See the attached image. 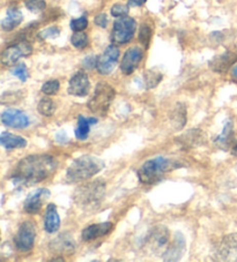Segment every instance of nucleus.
<instances>
[{"label":"nucleus","mask_w":237,"mask_h":262,"mask_svg":"<svg viewBox=\"0 0 237 262\" xmlns=\"http://www.w3.org/2000/svg\"><path fill=\"white\" fill-rule=\"evenodd\" d=\"M152 35H153V30L150 28V26H148L147 24L141 25L139 29V42L143 44V47L145 49H148Z\"/></svg>","instance_id":"c756f323"},{"label":"nucleus","mask_w":237,"mask_h":262,"mask_svg":"<svg viewBox=\"0 0 237 262\" xmlns=\"http://www.w3.org/2000/svg\"><path fill=\"white\" fill-rule=\"evenodd\" d=\"M106 183L103 180H94V182L80 185L73 194V200L83 209L94 210L101 205L106 196Z\"/></svg>","instance_id":"7ed1b4c3"},{"label":"nucleus","mask_w":237,"mask_h":262,"mask_svg":"<svg viewBox=\"0 0 237 262\" xmlns=\"http://www.w3.org/2000/svg\"><path fill=\"white\" fill-rule=\"evenodd\" d=\"M61 227V217H59L57 207L53 203L47 206V211L44 216V230L48 233H54Z\"/></svg>","instance_id":"412c9836"},{"label":"nucleus","mask_w":237,"mask_h":262,"mask_svg":"<svg viewBox=\"0 0 237 262\" xmlns=\"http://www.w3.org/2000/svg\"><path fill=\"white\" fill-rule=\"evenodd\" d=\"M37 110L40 114L44 117H51L54 114V111H56V104L53 103L51 98L44 97L40 101Z\"/></svg>","instance_id":"bb28decb"},{"label":"nucleus","mask_w":237,"mask_h":262,"mask_svg":"<svg viewBox=\"0 0 237 262\" xmlns=\"http://www.w3.org/2000/svg\"><path fill=\"white\" fill-rule=\"evenodd\" d=\"M90 90V82L88 75L84 71H79L72 76L70 82H68L67 92L72 96L85 97L87 96Z\"/></svg>","instance_id":"4468645a"},{"label":"nucleus","mask_w":237,"mask_h":262,"mask_svg":"<svg viewBox=\"0 0 237 262\" xmlns=\"http://www.w3.org/2000/svg\"><path fill=\"white\" fill-rule=\"evenodd\" d=\"M12 74L16 76V78H19L22 82H25L28 79L29 73H28V70H27V66L25 64H19L16 65L14 69L12 70Z\"/></svg>","instance_id":"f704fd0d"},{"label":"nucleus","mask_w":237,"mask_h":262,"mask_svg":"<svg viewBox=\"0 0 237 262\" xmlns=\"http://www.w3.org/2000/svg\"><path fill=\"white\" fill-rule=\"evenodd\" d=\"M214 143L216 144L219 148L223 149V150H228V149L234 148L236 146V140L234 138V128H232V120L228 119L225 126H223L222 132L214 138Z\"/></svg>","instance_id":"aec40b11"},{"label":"nucleus","mask_w":237,"mask_h":262,"mask_svg":"<svg viewBox=\"0 0 237 262\" xmlns=\"http://www.w3.org/2000/svg\"><path fill=\"white\" fill-rule=\"evenodd\" d=\"M97 58L96 56H88L86 57L84 61H83V65L85 69L87 70H93V69H96V65H97Z\"/></svg>","instance_id":"e433bc0d"},{"label":"nucleus","mask_w":237,"mask_h":262,"mask_svg":"<svg viewBox=\"0 0 237 262\" xmlns=\"http://www.w3.org/2000/svg\"><path fill=\"white\" fill-rule=\"evenodd\" d=\"M144 58V51L139 47H132L126 50L121 61V71L125 75H131L138 69Z\"/></svg>","instance_id":"ddd939ff"},{"label":"nucleus","mask_w":237,"mask_h":262,"mask_svg":"<svg viewBox=\"0 0 237 262\" xmlns=\"http://www.w3.org/2000/svg\"><path fill=\"white\" fill-rule=\"evenodd\" d=\"M33 53V47L27 40H20L19 43L11 45L4 50L2 55V62L4 66H13L19 61L21 58L29 57Z\"/></svg>","instance_id":"6e6552de"},{"label":"nucleus","mask_w":237,"mask_h":262,"mask_svg":"<svg viewBox=\"0 0 237 262\" xmlns=\"http://www.w3.org/2000/svg\"><path fill=\"white\" fill-rule=\"evenodd\" d=\"M50 252L57 256L72 255L75 252V242L73 241L71 234L62 233L50 243Z\"/></svg>","instance_id":"f8f14e48"},{"label":"nucleus","mask_w":237,"mask_h":262,"mask_svg":"<svg viewBox=\"0 0 237 262\" xmlns=\"http://www.w3.org/2000/svg\"><path fill=\"white\" fill-rule=\"evenodd\" d=\"M185 238L181 232H176L174 241L169 246L166 248V251L163 252V260L165 261H179L182 259V256L185 253Z\"/></svg>","instance_id":"f3484780"},{"label":"nucleus","mask_w":237,"mask_h":262,"mask_svg":"<svg viewBox=\"0 0 237 262\" xmlns=\"http://www.w3.org/2000/svg\"><path fill=\"white\" fill-rule=\"evenodd\" d=\"M71 43L74 48L83 50L85 48H87V45L89 44L88 36L87 34L83 33V31H74V34H73L71 37Z\"/></svg>","instance_id":"cd10ccee"},{"label":"nucleus","mask_w":237,"mask_h":262,"mask_svg":"<svg viewBox=\"0 0 237 262\" xmlns=\"http://www.w3.org/2000/svg\"><path fill=\"white\" fill-rule=\"evenodd\" d=\"M2 123L7 127L22 129L30 124L29 117L24 111L17 109H7L2 114Z\"/></svg>","instance_id":"2eb2a0df"},{"label":"nucleus","mask_w":237,"mask_h":262,"mask_svg":"<svg viewBox=\"0 0 237 262\" xmlns=\"http://www.w3.org/2000/svg\"><path fill=\"white\" fill-rule=\"evenodd\" d=\"M104 169V162L93 155H83L72 162L66 171L68 184L86 182Z\"/></svg>","instance_id":"f03ea898"},{"label":"nucleus","mask_w":237,"mask_h":262,"mask_svg":"<svg viewBox=\"0 0 237 262\" xmlns=\"http://www.w3.org/2000/svg\"><path fill=\"white\" fill-rule=\"evenodd\" d=\"M136 30V22L131 16L117 17L113 22L110 39L112 44L121 45L129 43L133 38Z\"/></svg>","instance_id":"423d86ee"},{"label":"nucleus","mask_w":237,"mask_h":262,"mask_svg":"<svg viewBox=\"0 0 237 262\" xmlns=\"http://www.w3.org/2000/svg\"><path fill=\"white\" fill-rule=\"evenodd\" d=\"M0 143L6 149H16V148H25L27 146L26 139L20 135L12 134L10 132H3L0 135Z\"/></svg>","instance_id":"b1692460"},{"label":"nucleus","mask_w":237,"mask_h":262,"mask_svg":"<svg viewBox=\"0 0 237 262\" xmlns=\"http://www.w3.org/2000/svg\"><path fill=\"white\" fill-rule=\"evenodd\" d=\"M22 20L24 15L19 8L10 7L7 10V16L2 21V28L4 31H12L21 24Z\"/></svg>","instance_id":"4be33fe9"},{"label":"nucleus","mask_w":237,"mask_h":262,"mask_svg":"<svg viewBox=\"0 0 237 262\" xmlns=\"http://www.w3.org/2000/svg\"><path fill=\"white\" fill-rule=\"evenodd\" d=\"M116 96V90L107 82H98L94 90L93 97L87 103L88 109L100 116H104L110 107L113 98Z\"/></svg>","instance_id":"39448f33"},{"label":"nucleus","mask_w":237,"mask_h":262,"mask_svg":"<svg viewBox=\"0 0 237 262\" xmlns=\"http://www.w3.org/2000/svg\"><path fill=\"white\" fill-rule=\"evenodd\" d=\"M59 88H61V83H59L58 80H50L43 83L41 90L48 96H52V95H56L59 92Z\"/></svg>","instance_id":"7c9ffc66"},{"label":"nucleus","mask_w":237,"mask_h":262,"mask_svg":"<svg viewBox=\"0 0 237 262\" xmlns=\"http://www.w3.org/2000/svg\"><path fill=\"white\" fill-rule=\"evenodd\" d=\"M147 2V0H129V5L130 7H138V6H143L144 4Z\"/></svg>","instance_id":"ea45409f"},{"label":"nucleus","mask_w":237,"mask_h":262,"mask_svg":"<svg viewBox=\"0 0 237 262\" xmlns=\"http://www.w3.org/2000/svg\"><path fill=\"white\" fill-rule=\"evenodd\" d=\"M176 162L163 156L154 157L152 160L146 161L138 170V178L141 184L153 185L160 182L167 172L180 168Z\"/></svg>","instance_id":"20e7f679"},{"label":"nucleus","mask_w":237,"mask_h":262,"mask_svg":"<svg viewBox=\"0 0 237 262\" xmlns=\"http://www.w3.org/2000/svg\"><path fill=\"white\" fill-rule=\"evenodd\" d=\"M232 152H234V154H237V144H236V146H235L234 148H232Z\"/></svg>","instance_id":"79ce46f5"},{"label":"nucleus","mask_w":237,"mask_h":262,"mask_svg":"<svg viewBox=\"0 0 237 262\" xmlns=\"http://www.w3.org/2000/svg\"><path fill=\"white\" fill-rule=\"evenodd\" d=\"M57 161L51 155L40 154L22 159L13 171L11 180L16 187L31 186L52 176L57 169Z\"/></svg>","instance_id":"f257e3e1"},{"label":"nucleus","mask_w":237,"mask_h":262,"mask_svg":"<svg viewBox=\"0 0 237 262\" xmlns=\"http://www.w3.org/2000/svg\"><path fill=\"white\" fill-rule=\"evenodd\" d=\"M35 239H36V228L33 222H27L22 223L19 230L15 234L14 243L15 247L20 252H29L33 250L35 245Z\"/></svg>","instance_id":"1a4fd4ad"},{"label":"nucleus","mask_w":237,"mask_h":262,"mask_svg":"<svg viewBox=\"0 0 237 262\" xmlns=\"http://www.w3.org/2000/svg\"><path fill=\"white\" fill-rule=\"evenodd\" d=\"M56 141H57V142H59V143H65V142H68V138H67L66 133H63V132L58 133V134L56 135Z\"/></svg>","instance_id":"58836bf2"},{"label":"nucleus","mask_w":237,"mask_h":262,"mask_svg":"<svg viewBox=\"0 0 237 262\" xmlns=\"http://www.w3.org/2000/svg\"><path fill=\"white\" fill-rule=\"evenodd\" d=\"M95 25L101 27V28H107L108 26V16L104 14V13H101V14H98L95 16Z\"/></svg>","instance_id":"4c0bfd02"},{"label":"nucleus","mask_w":237,"mask_h":262,"mask_svg":"<svg viewBox=\"0 0 237 262\" xmlns=\"http://www.w3.org/2000/svg\"><path fill=\"white\" fill-rule=\"evenodd\" d=\"M171 123L176 130H180L186 125V106L179 103L171 114Z\"/></svg>","instance_id":"393cba45"},{"label":"nucleus","mask_w":237,"mask_h":262,"mask_svg":"<svg viewBox=\"0 0 237 262\" xmlns=\"http://www.w3.org/2000/svg\"><path fill=\"white\" fill-rule=\"evenodd\" d=\"M163 79V75L159 71L155 70H148L145 72L144 80H145V87L147 89H153L157 87Z\"/></svg>","instance_id":"a878e982"},{"label":"nucleus","mask_w":237,"mask_h":262,"mask_svg":"<svg viewBox=\"0 0 237 262\" xmlns=\"http://www.w3.org/2000/svg\"><path fill=\"white\" fill-rule=\"evenodd\" d=\"M231 76H232V78H234V79H237V65L232 67V70H231Z\"/></svg>","instance_id":"a19ab883"},{"label":"nucleus","mask_w":237,"mask_h":262,"mask_svg":"<svg viewBox=\"0 0 237 262\" xmlns=\"http://www.w3.org/2000/svg\"><path fill=\"white\" fill-rule=\"evenodd\" d=\"M97 118H94V117H84L79 116L77 117V125L74 130L75 138L77 140H86L88 138L89 132H90V126L97 124Z\"/></svg>","instance_id":"5701e85b"},{"label":"nucleus","mask_w":237,"mask_h":262,"mask_svg":"<svg viewBox=\"0 0 237 262\" xmlns=\"http://www.w3.org/2000/svg\"><path fill=\"white\" fill-rule=\"evenodd\" d=\"M237 61V56L234 52L226 51L218 55L209 61V69L215 73H226Z\"/></svg>","instance_id":"a211bd4d"},{"label":"nucleus","mask_w":237,"mask_h":262,"mask_svg":"<svg viewBox=\"0 0 237 262\" xmlns=\"http://www.w3.org/2000/svg\"><path fill=\"white\" fill-rule=\"evenodd\" d=\"M118 58H120V49L116 47V44H110L97 58L96 70L98 73L102 75L110 74L117 65Z\"/></svg>","instance_id":"9b49d317"},{"label":"nucleus","mask_w":237,"mask_h":262,"mask_svg":"<svg viewBox=\"0 0 237 262\" xmlns=\"http://www.w3.org/2000/svg\"><path fill=\"white\" fill-rule=\"evenodd\" d=\"M61 35V29L58 27H49V28L40 31L37 34V37L40 39H47V38H57Z\"/></svg>","instance_id":"473e14b6"},{"label":"nucleus","mask_w":237,"mask_h":262,"mask_svg":"<svg viewBox=\"0 0 237 262\" xmlns=\"http://www.w3.org/2000/svg\"><path fill=\"white\" fill-rule=\"evenodd\" d=\"M200 138H203V133L200 129L189 130L185 135H182L183 144H186V146H190V147H193L194 144L200 143Z\"/></svg>","instance_id":"c85d7f7f"},{"label":"nucleus","mask_w":237,"mask_h":262,"mask_svg":"<svg viewBox=\"0 0 237 262\" xmlns=\"http://www.w3.org/2000/svg\"><path fill=\"white\" fill-rule=\"evenodd\" d=\"M70 26L73 31H84L88 27V20L87 17L83 15L81 17H77V19H73Z\"/></svg>","instance_id":"72a5a7b5"},{"label":"nucleus","mask_w":237,"mask_h":262,"mask_svg":"<svg viewBox=\"0 0 237 262\" xmlns=\"http://www.w3.org/2000/svg\"><path fill=\"white\" fill-rule=\"evenodd\" d=\"M169 243V230L162 225H157L150 230L146 238V247L153 253H160L166 251Z\"/></svg>","instance_id":"9d476101"},{"label":"nucleus","mask_w":237,"mask_h":262,"mask_svg":"<svg viewBox=\"0 0 237 262\" xmlns=\"http://www.w3.org/2000/svg\"><path fill=\"white\" fill-rule=\"evenodd\" d=\"M25 5L31 13H41L47 7L44 0H25Z\"/></svg>","instance_id":"2f4dec72"},{"label":"nucleus","mask_w":237,"mask_h":262,"mask_svg":"<svg viewBox=\"0 0 237 262\" xmlns=\"http://www.w3.org/2000/svg\"><path fill=\"white\" fill-rule=\"evenodd\" d=\"M50 198V191L48 188H38L37 191L29 194L24 203V210L28 214L40 213L43 202Z\"/></svg>","instance_id":"dca6fc26"},{"label":"nucleus","mask_w":237,"mask_h":262,"mask_svg":"<svg viewBox=\"0 0 237 262\" xmlns=\"http://www.w3.org/2000/svg\"><path fill=\"white\" fill-rule=\"evenodd\" d=\"M212 260L237 262V233L228 234L221 239L213 253Z\"/></svg>","instance_id":"0eeeda50"},{"label":"nucleus","mask_w":237,"mask_h":262,"mask_svg":"<svg viewBox=\"0 0 237 262\" xmlns=\"http://www.w3.org/2000/svg\"><path fill=\"white\" fill-rule=\"evenodd\" d=\"M112 230L113 224L110 222L92 224L83 230V232H81V238H83L84 242H92L97 238L108 236Z\"/></svg>","instance_id":"6ab92c4d"},{"label":"nucleus","mask_w":237,"mask_h":262,"mask_svg":"<svg viewBox=\"0 0 237 262\" xmlns=\"http://www.w3.org/2000/svg\"><path fill=\"white\" fill-rule=\"evenodd\" d=\"M129 5H123V4H115L111 7L110 13L113 17H122L129 14Z\"/></svg>","instance_id":"c9c22d12"}]
</instances>
